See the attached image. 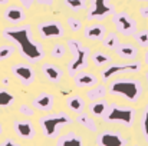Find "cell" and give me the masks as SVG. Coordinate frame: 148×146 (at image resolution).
Masks as SVG:
<instances>
[{
	"mask_svg": "<svg viewBox=\"0 0 148 146\" xmlns=\"http://www.w3.org/2000/svg\"><path fill=\"white\" fill-rule=\"evenodd\" d=\"M3 37L13 42L23 59H26L30 63H38L45 57L43 46L36 42L32 36V26L25 24L19 27H7L3 30Z\"/></svg>",
	"mask_w": 148,
	"mask_h": 146,
	"instance_id": "6da1fadb",
	"label": "cell"
},
{
	"mask_svg": "<svg viewBox=\"0 0 148 146\" xmlns=\"http://www.w3.org/2000/svg\"><path fill=\"white\" fill-rule=\"evenodd\" d=\"M108 92L112 96H121L135 103L143 95V85L137 79H116L109 83Z\"/></svg>",
	"mask_w": 148,
	"mask_h": 146,
	"instance_id": "7a4b0ae2",
	"label": "cell"
},
{
	"mask_svg": "<svg viewBox=\"0 0 148 146\" xmlns=\"http://www.w3.org/2000/svg\"><path fill=\"white\" fill-rule=\"evenodd\" d=\"M135 109L131 106H119L116 103H111L103 115V120L106 123H119L127 128H131L135 122Z\"/></svg>",
	"mask_w": 148,
	"mask_h": 146,
	"instance_id": "3957f363",
	"label": "cell"
},
{
	"mask_svg": "<svg viewBox=\"0 0 148 146\" xmlns=\"http://www.w3.org/2000/svg\"><path fill=\"white\" fill-rule=\"evenodd\" d=\"M39 123L42 126V130H43L45 136L49 138V139H55L59 135L62 128L72 123V117L65 112L50 113V115H46V116H42Z\"/></svg>",
	"mask_w": 148,
	"mask_h": 146,
	"instance_id": "277c9868",
	"label": "cell"
},
{
	"mask_svg": "<svg viewBox=\"0 0 148 146\" xmlns=\"http://www.w3.org/2000/svg\"><path fill=\"white\" fill-rule=\"evenodd\" d=\"M141 70V63L140 62H128V63H111L106 67L102 69L101 72V79L102 82H108L112 77H116L118 75L124 73H138Z\"/></svg>",
	"mask_w": 148,
	"mask_h": 146,
	"instance_id": "5b68a950",
	"label": "cell"
},
{
	"mask_svg": "<svg viewBox=\"0 0 148 146\" xmlns=\"http://www.w3.org/2000/svg\"><path fill=\"white\" fill-rule=\"evenodd\" d=\"M89 60H91V50L88 48H81L79 50L73 52L72 53V59L68 62V66H66V70H68V75L71 77H73L76 73L85 70L89 65Z\"/></svg>",
	"mask_w": 148,
	"mask_h": 146,
	"instance_id": "8992f818",
	"label": "cell"
},
{
	"mask_svg": "<svg viewBox=\"0 0 148 146\" xmlns=\"http://www.w3.org/2000/svg\"><path fill=\"white\" fill-rule=\"evenodd\" d=\"M115 13V7L111 0H89V9L86 20H102Z\"/></svg>",
	"mask_w": 148,
	"mask_h": 146,
	"instance_id": "52a82bcc",
	"label": "cell"
},
{
	"mask_svg": "<svg viewBox=\"0 0 148 146\" xmlns=\"http://www.w3.org/2000/svg\"><path fill=\"white\" fill-rule=\"evenodd\" d=\"M112 23L116 32L122 36H134L137 32V22L125 12H115L112 14Z\"/></svg>",
	"mask_w": 148,
	"mask_h": 146,
	"instance_id": "ba28073f",
	"label": "cell"
},
{
	"mask_svg": "<svg viewBox=\"0 0 148 146\" xmlns=\"http://www.w3.org/2000/svg\"><path fill=\"white\" fill-rule=\"evenodd\" d=\"M39 36L45 40L48 39H60L65 36V27L58 20H48L38 24Z\"/></svg>",
	"mask_w": 148,
	"mask_h": 146,
	"instance_id": "9c48e42d",
	"label": "cell"
},
{
	"mask_svg": "<svg viewBox=\"0 0 148 146\" xmlns=\"http://www.w3.org/2000/svg\"><path fill=\"white\" fill-rule=\"evenodd\" d=\"M12 75L20 82L23 86H30L35 82V70L30 65L16 63L12 66Z\"/></svg>",
	"mask_w": 148,
	"mask_h": 146,
	"instance_id": "30bf717a",
	"label": "cell"
},
{
	"mask_svg": "<svg viewBox=\"0 0 148 146\" xmlns=\"http://www.w3.org/2000/svg\"><path fill=\"white\" fill-rule=\"evenodd\" d=\"M97 143L99 146H125L127 139L118 132L105 130V132H101L98 135Z\"/></svg>",
	"mask_w": 148,
	"mask_h": 146,
	"instance_id": "8fae6325",
	"label": "cell"
},
{
	"mask_svg": "<svg viewBox=\"0 0 148 146\" xmlns=\"http://www.w3.org/2000/svg\"><path fill=\"white\" fill-rule=\"evenodd\" d=\"M3 16H4V19L9 23L17 26V24H20L26 19V12H25V7L23 6L12 4V6H7V9L3 13Z\"/></svg>",
	"mask_w": 148,
	"mask_h": 146,
	"instance_id": "7c38bea8",
	"label": "cell"
},
{
	"mask_svg": "<svg viewBox=\"0 0 148 146\" xmlns=\"http://www.w3.org/2000/svg\"><path fill=\"white\" fill-rule=\"evenodd\" d=\"M32 106L40 112H50L55 106V96L52 93H40L39 96H36L32 102Z\"/></svg>",
	"mask_w": 148,
	"mask_h": 146,
	"instance_id": "4fadbf2b",
	"label": "cell"
},
{
	"mask_svg": "<svg viewBox=\"0 0 148 146\" xmlns=\"http://www.w3.org/2000/svg\"><path fill=\"white\" fill-rule=\"evenodd\" d=\"M42 72H43L45 77L53 85H58L63 77V70L55 63H43L42 65Z\"/></svg>",
	"mask_w": 148,
	"mask_h": 146,
	"instance_id": "5bb4252c",
	"label": "cell"
},
{
	"mask_svg": "<svg viewBox=\"0 0 148 146\" xmlns=\"http://www.w3.org/2000/svg\"><path fill=\"white\" fill-rule=\"evenodd\" d=\"M13 129L22 139H33L35 136V128L30 120H16L13 123Z\"/></svg>",
	"mask_w": 148,
	"mask_h": 146,
	"instance_id": "9a60e30c",
	"label": "cell"
},
{
	"mask_svg": "<svg viewBox=\"0 0 148 146\" xmlns=\"http://www.w3.org/2000/svg\"><path fill=\"white\" fill-rule=\"evenodd\" d=\"M73 82H75L76 88H92V86L98 85V77L94 73L82 70L73 76Z\"/></svg>",
	"mask_w": 148,
	"mask_h": 146,
	"instance_id": "2e32d148",
	"label": "cell"
},
{
	"mask_svg": "<svg viewBox=\"0 0 148 146\" xmlns=\"http://www.w3.org/2000/svg\"><path fill=\"white\" fill-rule=\"evenodd\" d=\"M106 35V27L101 23H97V24H91L88 27H85L84 30V36L88 39V40H102L103 36Z\"/></svg>",
	"mask_w": 148,
	"mask_h": 146,
	"instance_id": "e0dca14e",
	"label": "cell"
},
{
	"mask_svg": "<svg viewBox=\"0 0 148 146\" xmlns=\"http://www.w3.org/2000/svg\"><path fill=\"white\" fill-rule=\"evenodd\" d=\"M115 53L124 60H134L138 56V48L131 43H119V46L115 49Z\"/></svg>",
	"mask_w": 148,
	"mask_h": 146,
	"instance_id": "ac0fdd59",
	"label": "cell"
},
{
	"mask_svg": "<svg viewBox=\"0 0 148 146\" xmlns=\"http://www.w3.org/2000/svg\"><path fill=\"white\" fill-rule=\"evenodd\" d=\"M56 146H84V142L76 133L68 132L58 139Z\"/></svg>",
	"mask_w": 148,
	"mask_h": 146,
	"instance_id": "d6986e66",
	"label": "cell"
},
{
	"mask_svg": "<svg viewBox=\"0 0 148 146\" xmlns=\"http://www.w3.org/2000/svg\"><path fill=\"white\" fill-rule=\"evenodd\" d=\"M108 102L103 100V99H99V100H92L89 103V113L95 117H103V115L106 113V109H108Z\"/></svg>",
	"mask_w": 148,
	"mask_h": 146,
	"instance_id": "ffe728a7",
	"label": "cell"
},
{
	"mask_svg": "<svg viewBox=\"0 0 148 146\" xmlns=\"http://www.w3.org/2000/svg\"><path fill=\"white\" fill-rule=\"evenodd\" d=\"M91 62L95 65V66H106V65H109L111 62H112V57L108 54V53H105V52H102V50H97V52H94L92 54H91Z\"/></svg>",
	"mask_w": 148,
	"mask_h": 146,
	"instance_id": "44dd1931",
	"label": "cell"
},
{
	"mask_svg": "<svg viewBox=\"0 0 148 146\" xmlns=\"http://www.w3.org/2000/svg\"><path fill=\"white\" fill-rule=\"evenodd\" d=\"M102 42V46L108 50H115V49L119 46V36L116 32H109L103 36V39L101 40Z\"/></svg>",
	"mask_w": 148,
	"mask_h": 146,
	"instance_id": "7402d4cb",
	"label": "cell"
},
{
	"mask_svg": "<svg viewBox=\"0 0 148 146\" xmlns=\"http://www.w3.org/2000/svg\"><path fill=\"white\" fill-rule=\"evenodd\" d=\"M106 93H108L106 86H103V85H95V86H92L86 92V97L89 100H99V99H103Z\"/></svg>",
	"mask_w": 148,
	"mask_h": 146,
	"instance_id": "603a6c76",
	"label": "cell"
},
{
	"mask_svg": "<svg viewBox=\"0 0 148 146\" xmlns=\"http://www.w3.org/2000/svg\"><path fill=\"white\" fill-rule=\"evenodd\" d=\"M76 122L81 125V126H84L85 129H88V130H91V132H97V125H95V120L88 115V113H84V112H81L79 115H78V117H76Z\"/></svg>",
	"mask_w": 148,
	"mask_h": 146,
	"instance_id": "cb8c5ba5",
	"label": "cell"
},
{
	"mask_svg": "<svg viewBox=\"0 0 148 146\" xmlns=\"http://www.w3.org/2000/svg\"><path fill=\"white\" fill-rule=\"evenodd\" d=\"M66 105H68V107H69L72 112H75V113H81V112L84 110L85 102H84V99H82L81 96H78V95H73V96H69V97H68V100H66Z\"/></svg>",
	"mask_w": 148,
	"mask_h": 146,
	"instance_id": "d4e9b609",
	"label": "cell"
},
{
	"mask_svg": "<svg viewBox=\"0 0 148 146\" xmlns=\"http://www.w3.org/2000/svg\"><path fill=\"white\" fill-rule=\"evenodd\" d=\"M63 4H65L68 9L73 10V12L85 10V9H86V6H88L86 0H63Z\"/></svg>",
	"mask_w": 148,
	"mask_h": 146,
	"instance_id": "484cf974",
	"label": "cell"
},
{
	"mask_svg": "<svg viewBox=\"0 0 148 146\" xmlns=\"http://www.w3.org/2000/svg\"><path fill=\"white\" fill-rule=\"evenodd\" d=\"M14 102V96L13 93H10L7 89L0 88V107H7Z\"/></svg>",
	"mask_w": 148,
	"mask_h": 146,
	"instance_id": "4316f807",
	"label": "cell"
},
{
	"mask_svg": "<svg viewBox=\"0 0 148 146\" xmlns=\"http://www.w3.org/2000/svg\"><path fill=\"white\" fill-rule=\"evenodd\" d=\"M134 40L137 42V45L140 48H148V30L144 29V30H137L134 33Z\"/></svg>",
	"mask_w": 148,
	"mask_h": 146,
	"instance_id": "83f0119b",
	"label": "cell"
},
{
	"mask_svg": "<svg viewBox=\"0 0 148 146\" xmlns=\"http://www.w3.org/2000/svg\"><path fill=\"white\" fill-rule=\"evenodd\" d=\"M66 53H68V46L62 45V43H55L52 50H50V56L53 59H62Z\"/></svg>",
	"mask_w": 148,
	"mask_h": 146,
	"instance_id": "f1b7e54d",
	"label": "cell"
},
{
	"mask_svg": "<svg viewBox=\"0 0 148 146\" xmlns=\"http://www.w3.org/2000/svg\"><path fill=\"white\" fill-rule=\"evenodd\" d=\"M66 24H68L69 30L73 32V33L82 30V22H81L79 19H76V17H68V19H66Z\"/></svg>",
	"mask_w": 148,
	"mask_h": 146,
	"instance_id": "f546056e",
	"label": "cell"
},
{
	"mask_svg": "<svg viewBox=\"0 0 148 146\" xmlns=\"http://www.w3.org/2000/svg\"><path fill=\"white\" fill-rule=\"evenodd\" d=\"M16 52L14 46H0V62H4L7 59H10L13 56V53Z\"/></svg>",
	"mask_w": 148,
	"mask_h": 146,
	"instance_id": "4dcf8cb0",
	"label": "cell"
},
{
	"mask_svg": "<svg viewBox=\"0 0 148 146\" xmlns=\"http://www.w3.org/2000/svg\"><path fill=\"white\" fill-rule=\"evenodd\" d=\"M141 129H143V133H144V138L148 143V105L143 113V119H141Z\"/></svg>",
	"mask_w": 148,
	"mask_h": 146,
	"instance_id": "1f68e13d",
	"label": "cell"
},
{
	"mask_svg": "<svg viewBox=\"0 0 148 146\" xmlns=\"http://www.w3.org/2000/svg\"><path fill=\"white\" fill-rule=\"evenodd\" d=\"M66 46H68V50L71 52V54L76 50H79L81 48H84V45L78 40V39H68L66 40Z\"/></svg>",
	"mask_w": 148,
	"mask_h": 146,
	"instance_id": "d6a6232c",
	"label": "cell"
},
{
	"mask_svg": "<svg viewBox=\"0 0 148 146\" xmlns=\"http://www.w3.org/2000/svg\"><path fill=\"white\" fill-rule=\"evenodd\" d=\"M19 112L23 115V116H27V117H32L35 115V107L33 106H27V105H22L19 107Z\"/></svg>",
	"mask_w": 148,
	"mask_h": 146,
	"instance_id": "836d02e7",
	"label": "cell"
},
{
	"mask_svg": "<svg viewBox=\"0 0 148 146\" xmlns=\"http://www.w3.org/2000/svg\"><path fill=\"white\" fill-rule=\"evenodd\" d=\"M140 16H141L143 19H148V4L140 9Z\"/></svg>",
	"mask_w": 148,
	"mask_h": 146,
	"instance_id": "e575fe53",
	"label": "cell"
},
{
	"mask_svg": "<svg viewBox=\"0 0 148 146\" xmlns=\"http://www.w3.org/2000/svg\"><path fill=\"white\" fill-rule=\"evenodd\" d=\"M35 1H36V0H20V4H22L25 9H29V7H30V6H32Z\"/></svg>",
	"mask_w": 148,
	"mask_h": 146,
	"instance_id": "d590c367",
	"label": "cell"
},
{
	"mask_svg": "<svg viewBox=\"0 0 148 146\" xmlns=\"http://www.w3.org/2000/svg\"><path fill=\"white\" fill-rule=\"evenodd\" d=\"M40 6H52L55 3V0H36Z\"/></svg>",
	"mask_w": 148,
	"mask_h": 146,
	"instance_id": "8d00e7d4",
	"label": "cell"
},
{
	"mask_svg": "<svg viewBox=\"0 0 148 146\" xmlns=\"http://www.w3.org/2000/svg\"><path fill=\"white\" fill-rule=\"evenodd\" d=\"M0 146H19V145H17L14 141H12V139H7V141H4V142H3V143H1Z\"/></svg>",
	"mask_w": 148,
	"mask_h": 146,
	"instance_id": "74e56055",
	"label": "cell"
},
{
	"mask_svg": "<svg viewBox=\"0 0 148 146\" xmlns=\"http://www.w3.org/2000/svg\"><path fill=\"white\" fill-rule=\"evenodd\" d=\"M1 83H3V85H6V86H7V85H9V83H10V82H9V79H7V77H3V79H1Z\"/></svg>",
	"mask_w": 148,
	"mask_h": 146,
	"instance_id": "f35d334b",
	"label": "cell"
},
{
	"mask_svg": "<svg viewBox=\"0 0 148 146\" xmlns=\"http://www.w3.org/2000/svg\"><path fill=\"white\" fill-rule=\"evenodd\" d=\"M7 3H9V0H0V6H4Z\"/></svg>",
	"mask_w": 148,
	"mask_h": 146,
	"instance_id": "ab89813d",
	"label": "cell"
},
{
	"mask_svg": "<svg viewBox=\"0 0 148 146\" xmlns=\"http://www.w3.org/2000/svg\"><path fill=\"white\" fill-rule=\"evenodd\" d=\"M145 63L148 65V50H147V53H145Z\"/></svg>",
	"mask_w": 148,
	"mask_h": 146,
	"instance_id": "60d3db41",
	"label": "cell"
},
{
	"mask_svg": "<svg viewBox=\"0 0 148 146\" xmlns=\"http://www.w3.org/2000/svg\"><path fill=\"white\" fill-rule=\"evenodd\" d=\"M145 79H147V88H148V72L145 73Z\"/></svg>",
	"mask_w": 148,
	"mask_h": 146,
	"instance_id": "b9f144b4",
	"label": "cell"
},
{
	"mask_svg": "<svg viewBox=\"0 0 148 146\" xmlns=\"http://www.w3.org/2000/svg\"><path fill=\"white\" fill-rule=\"evenodd\" d=\"M137 1H143V3H148V0H137Z\"/></svg>",
	"mask_w": 148,
	"mask_h": 146,
	"instance_id": "7bdbcfd3",
	"label": "cell"
},
{
	"mask_svg": "<svg viewBox=\"0 0 148 146\" xmlns=\"http://www.w3.org/2000/svg\"><path fill=\"white\" fill-rule=\"evenodd\" d=\"M1 132H3V128H1V125H0V135H1Z\"/></svg>",
	"mask_w": 148,
	"mask_h": 146,
	"instance_id": "ee69618b",
	"label": "cell"
}]
</instances>
